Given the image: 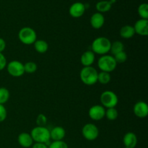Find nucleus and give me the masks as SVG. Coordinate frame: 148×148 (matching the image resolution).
<instances>
[{
    "label": "nucleus",
    "instance_id": "nucleus-17",
    "mask_svg": "<svg viewBox=\"0 0 148 148\" xmlns=\"http://www.w3.org/2000/svg\"><path fill=\"white\" fill-rule=\"evenodd\" d=\"M95 59V53L92 51H87L81 56L80 62L84 66H91L93 64Z\"/></svg>",
    "mask_w": 148,
    "mask_h": 148
},
{
    "label": "nucleus",
    "instance_id": "nucleus-25",
    "mask_svg": "<svg viewBox=\"0 0 148 148\" xmlns=\"http://www.w3.org/2000/svg\"><path fill=\"white\" fill-rule=\"evenodd\" d=\"M138 13L141 19L148 20V4L146 3L140 4L138 7Z\"/></svg>",
    "mask_w": 148,
    "mask_h": 148
},
{
    "label": "nucleus",
    "instance_id": "nucleus-1",
    "mask_svg": "<svg viewBox=\"0 0 148 148\" xmlns=\"http://www.w3.org/2000/svg\"><path fill=\"white\" fill-rule=\"evenodd\" d=\"M33 142L39 143H44L48 147L51 144L50 130L45 127H34L30 132Z\"/></svg>",
    "mask_w": 148,
    "mask_h": 148
},
{
    "label": "nucleus",
    "instance_id": "nucleus-19",
    "mask_svg": "<svg viewBox=\"0 0 148 148\" xmlns=\"http://www.w3.org/2000/svg\"><path fill=\"white\" fill-rule=\"evenodd\" d=\"M35 50L39 53H44L49 49V44L44 40H36L34 43Z\"/></svg>",
    "mask_w": 148,
    "mask_h": 148
},
{
    "label": "nucleus",
    "instance_id": "nucleus-7",
    "mask_svg": "<svg viewBox=\"0 0 148 148\" xmlns=\"http://www.w3.org/2000/svg\"><path fill=\"white\" fill-rule=\"evenodd\" d=\"M82 134L85 140L88 141H93L98 138L99 135V130L96 125L92 123H88L82 127Z\"/></svg>",
    "mask_w": 148,
    "mask_h": 148
},
{
    "label": "nucleus",
    "instance_id": "nucleus-4",
    "mask_svg": "<svg viewBox=\"0 0 148 148\" xmlns=\"http://www.w3.org/2000/svg\"><path fill=\"white\" fill-rule=\"evenodd\" d=\"M116 62L114 56L111 55H103L98 60V66L101 69V72L110 73L116 69Z\"/></svg>",
    "mask_w": 148,
    "mask_h": 148
},
{
    "label": "nucleus",
    "instance_id": "nucleus-31",
    "mask_svg": "<svg viewBox=\"0 0 148 148\" xmlns=\"http://www.w3.org/2000/svg\"><path fill=\"white\" fill-rule=\"evenodd\" d=\"M7 62L6 57L2 53H0V71L3 70L7 66Z\"/></svg>",
    "mask_w": 148,
    "mask_h": 148
},
{
    "label": "nucleus",
    "instance_id": "nucleus-2",
    "mask_svg": "<svg viewBox=\"0 0 148 148\" xmlns=\"http://www.w3.org/2000/svg\"><path fill=\"white\" fill-rule=\"evenodd\" d=\"M111 42L106 37H98L94 39L91 44V49L94 53L106 55L110 52Z\"/></svg>",
    "mask_w": 148,
    "mask_h": 148
},
{
    "label": "nucleus",
    "instance_id": "nucleus-5",
    "mask_svg": "<svg viewBox=\"0 0 148 148\" xmlns=\"http://www.w3.org/2000/svg\"><path fill=\"white\" fill-rule=\"evenodd\" d=\"M18 38L23 44L31 45L37 40V34L32 27H24L19 31Z\"/></svg>",
    "mask_w": 148,
    "mask_h": 148
},
{
    "label": "nucleus",
    "instance_id": "nucleus-3",
    "mask_svg": "<svg viewBox=\"0 0 148 148\" xmlns=\"http://www.w3.org/2000/svg\"><path fill=\"white\" fill-rule=\"evenodd\" d=\"M98 71L92 66H84L80 71L79 77L85 85L90 86L98 82Z\"/></svg>",
    "mask_w": 148,
    "mask_h": 148
},
{
    "label": "nucleus",
    "instance_id": "nucleus-13",
    "mask_svg": "<svg viewBox=\"0 0 148 148\" xmlns=\"http://www.w3.org/2000/svg\"><path fill=\"white\" fill-rule=\"evenodd\" d=\"M123 143L124 147L128 148H134L137 144V137L134 133L129 132L124 134L123 137Z\"/></svg>",
    "mask_w": 148,
    "mask_h": 148
},
{
    "label": "nucleus",
    "instance_id": "nucleus-28",
    "mask_svg": "<svg viewBox=\"0 0 148 148\" xmlns=\"http://www.w3.org/2000/svg\"><path fill=\"white\" fill-rule=\"evenodd\" d=\"M48 148H68V145L63 140L53 141V143H51Z\"/></svg>",
    "mask_w": 148,
    "mask_h": 148
},
{
    "label": "nucleus",
    "instance_id": "nucleus-11",
    "mask_svg": "<svg viewBox=\"0 0 148 148\" xmlns=\"http://www.w3.org/2000/svg\"><path fill=\"white\" fill-rule=\"evenodd\" d=\"M85 4L82 2H75L71 5L69 7V14L72 17L75 18H78V17H82L85 13Z\"/></svg>",
    "mask_w": 148,
    "mask_h": 148
},
{
    "label": "nucleus",
    "instance_id": "nucleus-12",
    "mask_svg": "<svg viewBox=\"0 0 148 148\" xmlns=\"http://www.w3.org/2000/svg\"><path fill=\"white\" fill-rule=\"evenodd\" d=\"M135 33L141 36H147L148 35V20L140 19L137 20L133 26Z\"/></svg>",
    "mask_w": 148,
    "mask_h": 148
},
{
    "label": "nucleus",
    "instance_id": "nucleus-34",
    "mask_svg": "<svg viewBox=\"0 0 148 148\" xmlns=\"http://www.w3.org/2000/svg\"><path fill=\"white\" fill-rule=\"evenodd\" d=\"M124 148H128V147H124Z\"/></svg>",
    "mask_w": 148,
    "mask_h": 148
},
{
    "label": "nucleus",
    "instance_id": "nucleus-10",
    "mask_svg": "<svg viewBox=\"0 0 148 148\" xmlns=\"http://www.w3.org/2000/svg\"><path fill=\"white\" fill-rule=\"evenodd\" d=\"M133 111L136 116L139 118H145L148 115V106L144 101L137 102L134 106Z\"/></svg>",
    "mask_w": 148,
    "mask_h": 148
},
{
    "label": "nucleus",
    "instance_id": "nucleus-15",
    "mask_svg": "<svg viewBox=\"0 0 148 148\" xmlns=\"http://www.w3.org/2000/svg\"><path fill=\"white\" fill-rule=\"evenodd\" d=\"M17 141L21 147L28 148L32 147L33 145V140L30 134L26 132H23L20 134L17 137Z\"/></svg>",
    "mask_w": 148,
    "mask_h": 148
},
{
    "label": "nucleus",
    "instance_id": "nucleus-18",
    "mask_svg": "<svg viewBox=\"0 0 148 148\" xmlns=\"http://www.w3.org/2000/svg\"><path fill=\"white\" fill-rule=\"evenodd\" d=\"M135 31L133 26L131 25H124L120 30V36L121 38L126 39H129L132 38L135 35Z\"/></svg>",
    "mask_w": 148,
    "mask_h": 148
},
{
    "label": "nucleus",
    "instance_id": "nucleus-16",
    "mask_svg": "<svg viewBox=\"0 0 148 148\" xmlns=\"http://www.w3.org/2000/svg\"><path fill=\"white\" fill-rule=\"evenodd\" d=\"M66 135V131L62 127H55L50 131V137L53 141H61L63 140Z\"/></svg>",
    "mask_w": 148,
    "mask_h": 148
},
{
    "label": "nucleus",
    "instance_id": "nucleus-26",
    "mask_svg": "<svg viewBox=\"0 0 148 148\" xmlns=\"http://www.w3.org/2000/svg\"><path fill=\"white\" fill-rule=\"evenodd\" d=\"M37 64H36V63H35V62H28L24 64L25 72H27V73H34V72L37 70Z\"/></svg>",
    "mask_w": 148,
    "mask_h": 148
},
{
    "label": "nucleus",
    "instance_id": "nucleus-6",
    "mask_svg": "<svg viewBox=\"0 0 148 148\" xmlns=\"http://www.w3.org/2000/svg\"><path fill=\"white\" fill-rule=\"evenodd\" d=\"M101 103L104 108H115L119 103V98L116 94L111 90H106L101 95Z\"/></svg>",
    "mask_w": 148,
    "mask_h": 148
},
{
    "label": "nucleus",
    "instance_id": "nucleus-20",
    "mask_svg": "<svg viewBox=\"0 0 148 148\" xmlns=\"http://www.w3.org/2000/svg\"><path fill=\"white\" fill-rule=\"evenodd\" d=\"M112 4L110 2V1H98L95 5L96 10H98V12L103 13V12H108L111 8Z\"/></svg>",
    "mask_w": 148,
    "mask_h": 148
},
{
    "label": "nucleus",
    "instance_id": "nucleus-22",
    "mask_svg": "<svg viewBox=\"0 0 148 148\" xmlns=\"http://www.w3.org/2000/svg\"><path fill=\"white\" fill-rule=\"evenodd\" d=\"M111 75L110 73L106 72H101L98 75V82L103 85H106L111 81Z\"/></svg>",
    "mask_w": 148,
    "mask_h": 148
},
{
    "label": "nucleus",
    "instance_id": "nucleus-33",
    "mask_svg": "<svg viewBox=\"0 0 148 148\" xmlns=\"http://www.w3.org/2000/svg\"><path fill=\"white\" fill-rule=\"evenodd\" d=\"M32 148H48V146L46 145L44 143H36L32 145Z\"/></svg>",
    "mask_w": 148,
    "mask_h": 148
},
{
    "label": "nucleus",
    "instance_id": "nucleus-32",
    "mask_svg": "<svg viewBox=\"0 0 148 148\" xmlns=\"http://www.w3.org/2000/svg\"><path fill=\"white\" fill-rule=\"evenodd\" d=\"M6 48V42L3 38H0V53H2Z\"/></svg>",
    "mask_w": 148,
    "mask_h": 148
},
{
    "label": "nucleus",
    "instance_id": "nucleus-21",
    "mask_svg": "<svg viewBox=\"0 0 148 148\" xmlns=\"http://www.w3.org/2000/svg\"><path fill=\"white\" fill-rule=\"evenodd\" d=\"M124 51V45L121 41L116 40V41H114V43H111V49H110V52L111 53V54H113L114 56L116 53H120L121 51Z\"/></svg>",
    "mask_w": 148,
    "mask_h": 148
},
{
    "label": "nucleus",
    "instance_id": "nucleus-24",
    "mask_svg": "<svg viewBox=\"0 0 148 148\" xmlns=\"http://www.w3.org/2000/svg\"><path fill=\"white\" fill-rule=\"evenodd\" d=\"M118 111L115 108H107V110H106L105 116L108 120H110V121H114V120H116L118 118Z\"/></svg>",
    "mask_w": 148,
    "mask_h": 148
},
{
    "label": "nucleus",
    "instance_id": "nucleus-29",
    "mask_svg": "<svg viewBox=\"0 0 148 148\" xmlns=\"http://www.w3.org/2000/svg\"><path fill=\"white\" fill-rule=\"evenodd\" d=\"M47 123V118L43 114H40L36 119V124L38 127H44Z\"/></svg>",
    "mask_w": 148,
    "mask_h": 148
},
{
    "label": "nucleus",
    "instance_id": "nucleus-14",
    "mask_svg": "<svg viewBox=\"0 0 148 148\" xmlns=\"http://www.w3.org/2000/svg\"><path fill=\"white\" fill-rule=\"evenodd\" d=\"M105 18L102 13H94L90 17V25L94 29H100L103 26Z\"/></svg>",
    "mask_w": 148,
    "mask_h": 148
},
{
    "label": "nucleus",
    "instance_id": "nucleus-27",
    "mask_svg": "<svg viewBox=\"0 0 148 148\" xmlns=\"http://www.w3.org/2000/svg\"><path fill=\"white\" fill-rule=\"evenodd\" d=\"M113 56H114L116 64L124 63L127 59V54L126 53V52L124 51L120 52V53H116V54H115Z\"/></svg>",
    "mask_w": 148,
    "mask_h": 148
},
{
    "label": "nucleus",
    "instance_id": "nucleus-8",
    "mask_svg": "<svg viewBox=\"0 0 148 148\" xmlns=\"http://www.w3.org/2000/svg\"><path fill=\"white\" fill-rule=\"evenodd\" d=\"M7 70L11 76L19 77L24 75V64L19 61H11L7 64Z\"/></svg>",
    "mask_w": 148,
    "mask_h": 148
},
{
    "label": "nucleus",
    "instance_id": "nucleus-30",
    "mask_svg": "<svg viewBox=\"0 0 148 148\" xmlns=\"http://www.w3.org/2000/svg\"><path fill=\"white\" fill-rule=\"evenodd\" d=\"M7 116V111L4 105L0 104V123L3 122L6 119Z\"/></svg>",
    "mask_w": 148,
    "mask_h": 148
},
{
    "label": "nucleus",
    "instance_id": "nucleus-23",
    "mask_svg": "<svg viewBox=\"0 0 148 148\" xmlns=\"http://www.w3.org/2000/svg\"><path fill=\"white\" fill-rule=\"evenodd\" d=\"M10 91L6 88H0V104L4 105L10 99Z\"/></svg>",
    "mask_w": 148,
    "mask_h": 148
},
{
    "label": "nucleus",
    "instance_id": "nucleus-9",
    "mask_svg": "<svg viewBox=\"0 0 148 148\" xmlns=\"http://www.w3.org/2000/svg\"><path fill=\"white\" fill-rule=\"evenodd\" d=\"M106 109L103 106L95 105L90 107L88 111V115L94 121H100L105 117Z\"/></svg>",
    "mask_w": 148,
    "mask_h": 148
}]
</instances>
